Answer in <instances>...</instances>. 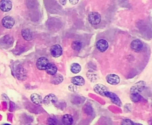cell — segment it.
I'll list each match as a JSON object with an SVG mask.
<instances>
[{
  "label": "cell",
  "instance_id": "cell-14",
  "mask_svg": "<svg viewBox=\"0 0 152 125\" xmlns=\"http://www.w3.org/2000/svg\"><path fill=\"white\" fill-rule=\"evenodd\" d=\"M46 72L49 75H54L57 74L58 69L56 65L52 63H49L45 69Z\"/></svg>",
  "mask_w": 152,
  "mask_h": 125
},
{
  "label": "cell",
  "instance_id": "cell-17",
  "mask_svg": "<svg viewBox=\"0 0 152 125\" xmlns=\"http://www.w3.org/2000/svg\"><path fill=\"white\" fill-rule=\"evenodd\" d=\"M22 35L23 37L26 40H31L33 38V35L29 29H24L22 30Z\"/></svg>",
  "mask_w": 152,
  "mask_h": 125
},
{
  "label": "cell",
  "instance_id": "cell-9",
  "mask_svg": "<svg viewBox=\"0 0 152 125\" xmlns=\"http://www.w3.org/2000/svg\"><path fill=\"white\" fill-rule=\"evenodd\" d=\"M106 80L108 84L110 85L115 86L118 84L120 82V78L115 74H109L106 77Z\"/></svg>",
  "mask_w": 152,
  "mask_h": 125
},
{
  "label": "cell",
  "instance_id": "cell-2",
  "mask_svg": "<svg viewBox=\"0 0 152 125\" xmlns=\"http://www.w3.org/2000/svg\"><path fill=\"white\" fill-rule=\"evenodd\" d=\"M104 96L110 99L111 101H112L113 103L115 104L116 105L119 106H121V105H122L121 101L120 100L119 98L118 97V96L116 94L112 92H110L109 91H107L104 93Z\"/></svg>",
  "mask_w": 152,
  "mask_h": 125
},
{
  "label": "cell",
  "instance_id": "cell-6",
  "mask_svg": "<svg viewBox=\"0 0 152 125\" xmlns=\"http://www.w3.org/2000/svg\"><path fill=\"white\" fill-rule=\"evenodd\" d=\"M48 64L49 60L46 58L40 57L36 62V67L39 70H45Z\"/></svg>",
  "mask_w": 152,
  "mask_h": 125
},
{
  "label": "cell",
  "instance_id": "cell-3",
  "mask_svg": "<svg viewBox=\"0 0 152 125\" xmlns=\"http://www.w3.org/2000/svg\"><path fill=\"white\" fill-rule=\"evenodd\" d=\"M101 16L96 12H92L89 15V22L92 25H97L100 23Z\"/></svg>",
  "mask_w": 152,
  "mask_h": 125
},
{
  "label": "cell",
  "instance_id": "cell-7",
  "mask_svg": "<svg viewBox=\"0 0 152 125\" xmlns=\"http://www.w3.org/2000/svg\"><path fill=\"white\" fill-rule=\"evenodd\" d=\"M15 23L14 19L10 16H5L2 20L3 26L7 29H11L13 27Z\"/></svg>",
  "mask_w": 152,
  "mask_h": 125
},
{
  "label": "cell",
  "instance_id": "cell-1",
  "mask_svg": "<svg viewBox=\"0 0 152 125\" xmlns=\"http://www.w3.org/2000/svg\"><path fill=\"white\" fill-rule=\"evenodd\" d=\"M146 87V82L143 81H140L131 88L130 94L132 93H140L142 92Z\"/></svg>",
  "mask_w": 152,
  "mask_h": 125
},
{
  "label": "cell",
  "instance_id": "cell-5",
  "mask_svg": "<svg viewBox=\"0 0 152 125\" xmlns=\"http://www.w3.org/2000/svg\"><path fill=\"white\" fill-rule=\"evenodd\" d=\"M50 54L54 58H58L63 54L62 47L59 45H54L50 48Z\"/></svg>",
  "mask_w": 152,
  "mask_h": 125
},
{
  "label": "cell",
  "instance_id": "cell-28",
  "mask_svg": "<svg viewBox=\"0 0 152 125\" xmlns=\"http://www.w3.org/2000/svg\"><path fill=\"white\" fill-rule=\"evenodd\" d=\"M28 125H32V124H28Z\"/></svg>",
  "mask_w": 152,
  "mask_h": 125
},
{
  "label": "cell",
  "instance_id": "cell-20",
  "mask_svg": "<svg viewBox=\"0 0 152 125\" xmlns=\"http://www.w3.org/2000/svg\"><path fill=\"white\" fill-rule=\"evenodd\" d=\"M70 69L73 74H77V73L80 72L81 69H82V67H81V66L78 64L74 63L71 66Z\"/></svg>",
  "mask_w": 152,
  "mask_h": 125
},
{
  "label": "cell",
  "instance_id": "cell-15",
  "mask_svg": "<svg viewBox=\"0 0 152 125\" xmlns=\"http://www.w3.org/2000/svg\"><path fill=\"white\" fill-rule=\"evenodd\" d=\"M30 99H31V101L34 104L37 105H40L43 103V100L42 97L37 94H32L30 96Z\"/></svg>",
  "mask_w": 152,
  "mask_h": 125
},
{
  "label": "cell",
  "instance_id": "cell-19",
  "mask_svg": "<svg viewBox=\"0 0 152 125\" xmlns=\"http://www.w3.org/2000/svg\"><path fill=\"white\" fill-rule=\"evenodd\" d=\"M130 98L132 101L134 103H137L142 99V96L140 94V93H132L130 94Z\"/></svg>",
  "mask_w": 152,
  "mask_h": 125
},
{
  "label": "cell",
  "instance_id": "cell-18",
  "mask_svg": "<svg viewBox=\"0 0 152 125\" xmlns=\"http://www.w3.org/2000/svg\"><path fill=\"white\" fill-rule=\"evenodd\" d=\"M63 81V77L60 74H55L51 79V83L54 84H59Z\"/></svg>",
  "mask_w": 152,
  "mask_h": 125
},
{
  "label": "cell",
  "instance_id": "cell-23",
  "mask_svg": "<svg viewBox=\"0 0 152 125\" xmlns=\"http://www.w3.org/2000/svg\"><path fill=\"white\" fill-rule=\"evenodd\" d=\"M58 122L55 118H49L47 120V125H57Z\"/></svg>",
  "mask_w": 152,
  "mask_h": 125
},
{
  "label": "cell",
  "instance_id": "cell-16",
  "mask_svg": "<svg viewBox=\"0 0 152 125\" xmlns=\"http://www.w3.org/2000/svg\"><path fill=\"white\" fill-rule=\"evenodd\" d=\"M62 122L64 125H72L73 123V118L70 114H65L62 118Z\"/></svg>",
  "mask_w": 152,
  "mask_h": 125
},
{
  "label": "cell",
  "instance_id": "cell-27",
  "mask_svg": "<svg viewBox=\"0 0 152 125\" xmlns=\"http://www.w3.org/2000/svg\"><path fill=\"white\" fill-rule=\"evenodd\" d=\"M3 125H11L10 124H4Z\"/></svg>",
  "mask_w": 152,
  "mask_h": 125
},
{
  "label": "cell",
  "instance_id": "cell-12",
  "mask_svg": "<svg viewBox=\"0 0 152 125\" xmlns=\"http://www.w3.org/2000/svg\"><path fill=\"white\" fill-rule=\"evenodd\" d=\"M94 91H95V92L98 94L104 96V93L106 91H108V89L106 86H105L102 84H96L95 86Z\"/></svg>",
  "mask_w": 152,
  "mask_h": 125
},
{
  "label": "cell",
  "instance_id": "cell-11",
  "mask_svg": "<svg viewBox=\"0 0 152 125\" xmlns=\"http://www.w3.org/2000/svg\"><path fill=\"white\" fill-rule=\"evenodd\" d=\"M131 48L136 52H139L141 50L143 49V44L141 41L138 40L136 39L133 40L131 43Z\"/></svg>",
  "mask_w": 152,
  "mask_h": 125
},
{
  "label": "cell",
  "instance_id": "cell-21",
  "mask_svg": "<svg viewBox=\"0 0 152 125\" xmlns=\"http://www.w3.org/2000/svg\"><path fill=\"white\" fill-rule=\"evenodd\" d=\"M72 47L73 49H74V50L79 51V50H80L81 49H82V43H81V41L76 40V41H73V42L72 43Z\"/></svg>",
  "mask_w": 152,
  "mask_h": 125
},
{
  "label": "cell",
  "instance_id": "cell-22",
  "mask_svg": "<svg viewBox=\"0 0 152 125\" xmlns=\"http://www.w3.org/2000/svg\"><path fill=\"white\" fill-rule=\"evenodd\" d=\"M87 76L88 78L92 81H93V79H94V81L96 79V74H95V72H92V71H89L87 72Z\"/></svg>",
  "mask_w": 152,
  "mask_h": 125
},
{
  "label": "cell",
  "instance_id": "cell-4",
  "mask_svg": "<svg viewBox=\"0 0 152 125\" xmlns=\"http://www.w3.org/2000/svg\"><path fill=\"white\" fill-rule=\"evenodd\" d=\"M58 99L55 95L53 94H49L44 99L43 103L46 106H52L55 105Z\"/></svg>",
  "mask_w": 152,
  "mask_h": 125
},
{
  "label": "cell",
  "instance_id": "cell-24",
  "mask_svg": "<svg viewBox=\"0 0 152 125\" xmlns=\"http://www.w3.org/2000/svg\"><path fill=\"white\" fill-rule=\"evenodd\" d=\"M121 125H134V123H133V121H131V120L126 119H124L122 122H121Z\"/></svg>",
  "mask_w": 152,
  "mask_h": 125
},
{
  "label": "cell",
  "instance_id": "cell-10",
  "mask_svg": "<svg viewBox=\"0 0 152 125\" xmlns=\"http://www.w3.org/2000/svg\"><path fill=\"white\" fill-rule=\"evenodd\" d=\"M108 46L109 45L108 41L104 39H100L98 40L96 43V48L97 50L101 52H105L108 49Z\"/></svg>",
  "mask_w": 152,
  "mask_h": 125
},
{
  "label": "cell",
  "instance_id": "cell-25",
  "mask_svg": "<svg viewBox=\"0 0 152 125\" xmlns=\"http://www.w3.org/2000/svg\"><path fill=\"white\" fill-rule=\"evenodd\" d=\"M79 0H70V4H72L73 5H76L78 3Z\"/></svg>",
  "mask_w": 152,
  "mask_h": 125
},
{
  "label": "cell",
  "instance_id": "cell-8",
  "mask_svg": "<svg viewBox=\"0 0 152 125\" xmlns=\"http://www.w3.org/2000/svg\"><path fill=\"white\" fill-rule=\"evenodd\" d=\"M12 3L10 0H1L0 1V9L4 12H8L12 10Z\"/></svg>",
  "mask_w": 152,
  "mask_h": 125
},
{
  "label": "cell",
  "instance_id": "cell-13",
  "mask_svg": "<svg viewBox=\"0 0 152 125\" xmlns=\"http://www.w3.org/2000/svg\"><path fill=\"white\" fill-rule=\"evenodd\" d=\"M71 81L74 85L78 86H82L85 84V79L81 76H76L72 78Z\"/></svg>",
  "mask_w": 152,
  "mask_h": 125
},
{
  "label": "cell",
  "instance_id": "cell-26",
  "mask_svg": "<svg viewBox=\"0 0 152 125\" xmlns=\"http://www.w3.org/2000/svg\"><path fill=\"white\" fill-rule=\"evenodd\" d=\"M60 3L63 4V5H65L66 3H67V0H59Z\"/></svg>",
  "mask_w": 152,
  "mask_h": 125
}]
</instances>
